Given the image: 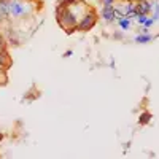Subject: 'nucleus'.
<instances>
[{
  "mask_svg": "<svg viewBox=\"0 0 159 159\" xmlns=\"http://www.w3.org/2000/svg\"><path fill=\"white\" fill-rule=\"evenodd\" d=\"M57 22L64 29H69V27L76 25V19L73 16V13L70 10H67V8H62V7L57 8Z\"/></svg>",
  "mask_w": 159,
  "mask_h": 159,
  "instance_id": "nucleus-1",
  "label": "nucleus"
},
{
  "mask_svg": "<svg viewBox=\"0 0 159 159\" xmlns=\"http://www.w3.org/2000/svg\"><path fill=\"white\" fill-rule=\"evenodd\" d=\"M96 24V18H94V15H88V16H84V19L78 24V29H81V30H89L92 25Z\"/></svg>",
  "mask_w": 159,
  "mask_h": 159,
  "instance_id": "nucleus-2",
  "label": "nucleus"
},
{
  "mask_svg": "<svg viewBox=\"0 0 159 159\" xmlns=\"http://www.w3.org/2000/svg\"><path fill=\"white\" fill-rule=\"evenodd\" d=\"M8 10H10L11 15H15V16H21L22 13H24V7H22L21 3H16V2L10 3V5H8Z\"/></svg>",
  "mask_w": 159,
  "mask_h": 159,
  "instance_id": "nucleus-3",
  "label": "nucleus"
},
{
  "mask_svg": "<svg viewBox=\"0 0 159 159\" xmlns=\"http://www.w3.org/2000/svg\"><path fill=\"white\" fill-rule=\"evenodd\" d=\"M102 16L107 19V21H111L115 18V10L111 8V5H105L103 8V13H102Z\"/></svg>",
  "mask_w": 159,
  "mask_h": 159,
  "instance_id": "nucleus-4",
  "label": "nucleus"
},
{
  "mask_svg": "<svg viewBox=\"0 0 159 159\" xmlns=\"http://www.w3.org/2000/svg\"><path fill=\"white\" fill-rule=\"evenodd\" d=\"M148 10H150V5H148V3H140V5L135 8V13H137V15H147Z\"/></svg>",
  "mask_w": 159,
  "mask_h": 159,
  "instance_id": "nucleus-5",
  "label": "nucleus"
},
{
  "mask_svg": "<svg viewBox=\"0 0 159 159\" xmlns=\"http://www.w3.org/2000/svg\"><path fill=\"white\" fill-rule=\"evenodd\" d=\"M150 118H151L150 113H143V115L140 116V123H142V124H147V123L150 121Z\"/></svg>",
  "mask_w": 159,
  "mask_h": 159,
  "instance_id": "nucleus-6",
  "label": "nucleus"
},
{
  "mask_svg": "<svg viewBox=\"0 0 159 159\" xmlns=\"http://www.w3.org/2000/svg\"><path fill=\"white\" fill-rule=\"evenodd\" d=\"M148 40H150L148 35H140V37H137V42H139V43H142V42H148Z\"/></svg>",
  "mask_w": 159,
  "mask_h": 159,
  "instance_id": "nucleus-7",
  "label": "nucleus"
},
{
  "mask_svg": "<svg viewBox=\"0 0 159 159\" xmlns=\"http://www.w3.org/2000/svg\"><path fill=\"white\" fill-rule=\"evenodd\" d=\"M119 24H121V27H123V29H127V27H129V21H127V19H123Z\"/></svg>",
  "mask_w": 159,
  "mask_h": 159,
  "instance_id": "nucleus-8",
  "label": "nucleus"
},
{
  "mask_svg": "<svg viewBox=\"0 0 159 159\" xmlns=\"http://www.w3.org/2000/svg\"><path fill=\"white\" fill-rule=\"evenodd\" d=\"M3 46H5V40H3L2 35H0V51H3Z\"/></svg>",
  "mask_w": 159,
  "mask_h": 159,
  "instance_id": "nucleus-9",
  "label": "nucleus"
},
{
  "mask_svg": "<svg viewBox=\"0 0 159 159\" xmlns=\"http://www.w3.org/2000/svg\"><path fill=\"white\" fill-rule=\"evenodd\" d=\"M0 7H2V13H3V15H7V11H8V7L2 2V5H0Z\"/></svg>",
  "mask_w": 159,
  "mask_h": 159,
  "instance_id": "nucleus-10",
  "label": "nucleus"
},
{
  "mask_svg": "<svg viewBox=\"0 0 159 159\" xmlns=\"http://www.w3.org/2000/svg\"><path fill=\"white\" fill-rule=\"evenodd\" d=\"M103 3H105V5H111L113 0H103Z\"/></svg>",
  "mask_w": 159,
  "mask_h": 159,
  "instance_id": "nucleus-11",
  "label": "nucleus"
},
{
  "mask_svg": "<svg viewBox=\"0 0 159 159\" xmlns=\"http://www.w3.org/2000/svg\"><path fill=\"white\" fill-rule=\"evenodd\" d=\"M0 72H2V67H0Z\"/></svg>",
  "mask_w": 159,
  "mask_h": 159,
  "instance_id": "nucleus-12",
  "label": "nucleus"
}]
</instances>
